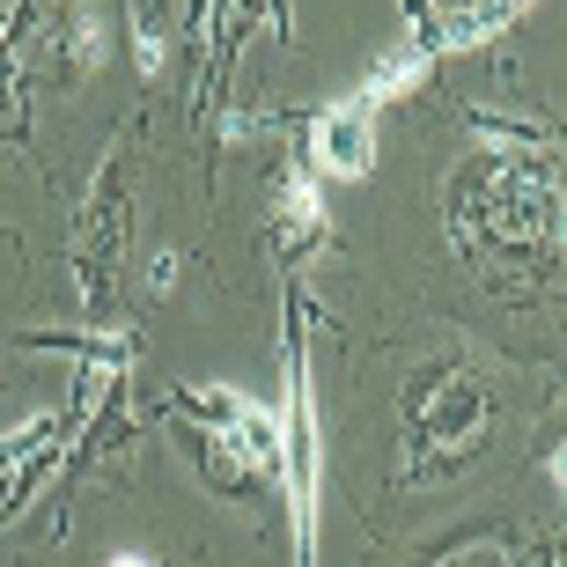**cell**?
I'll return each mask as SVG.
<instances>
[{
  "instance_id": "cell-1",
  "label": "cell",
  "mask_w": 567,
  "mask_h": 567,
  "mask_svg": "<svg viewBox=\"0 0 567 567\" xmlns=\"http://www.w3.org/2000/svg\"><path fill=\"white\" fill-rule=\"evenodd\" d=\"M450 236L486 274L546 280L567 258V185L530 147H486L450 177Z\"/></svg>"
},
{
  "instance_id": "cell-2",
  "label": "cell",
  "mask_w": 567,
  "mask_h": 567,
  "mask_svg": "<svg viewBox=\"0 0 567 567\" xmlns=\"http://www.w3.org/2000/svg\"><path fill=\"white\" fill-rule=\"evenodd\" d=\"M486 427H494V391L472 361L442 354L427 361L421 377L405 383V480L413 486H435L450 472L480 457Z\"/></svg>"
},
{
  "instance_id": "cell-3",
  "label": "cell",
  "mask_w": 567,
  "mask_h": 567,
  "mask_svg": "<svg viewBox=\"0 0 567 567\" xmlns=\"http://www.w3.org/2000/svg\"><path fill=\"white\" fill-rule=\"evenodd\" d=\"M177 405H185L192 421H207L214 442H221V450H236V464H244V472L280 464V421H274V413H258L251 399L214 391V383H192V391H177Z\"/></svg>"
},
{
  "instance_id": "cell-4",
  "label": "cell",
  "mask_w": 567,
  "mask_h": 567,
  "mask_svg": "<svg viewBox=\"0 0 567 567\" xmlns=\"http://www.w3.org/2000/svg\"><path fill=\"white\" fill-rule=\"evenodd\" d=\"M310 155H317V177H339V185L369 177L377 169V104H361V96L324 104L310 126Z\"/></svg>"
},
{
  "instance_id": "cell-5",
  "label": "cell",
  "mask_w": 567,
  "mask_h": 567,
  "mask_svg": "<svg viewBox=\"0 0 567 567\" xmlns=\"http://www.w3.org/2000/svg\"><path fill=\"white\" fill-rule=\"evenodd\" d=\"M52 464H60V421H52V413H22V421L0 435V524L38 494Z\"/></svg>"
},
{
  "instance_id": "cell-6",
  "label": "cell",
  "mask_w": 567,
  "mask_h": 567,
  "mask_svg": "<svg viewBox=\"0 0 567 567\" xmlns=\"http://www.w3.org/2000/svg\"><path fill=\"white\" fill-rule=\"evenodd\" d=\"M324 236V199H317V177L310 169H288L274 185V244L280 258H302Z\"/></svg>"
},
{
  "instance_id": "cell-7",
  "label": "cell",
  "mask_w": 567,
  "mask_h": 567,
  "mask_svg": "<svg viewBox=\"0 0 567 567\" xmlns=\"http://www.w3.org/2000/svg\"><path fill=\"white\" fill-rule=\"evenodd\" d=\"M524 8H530V0H464L457 16H450V22L435 30V44H442V52H464V44H486V38H502V30H508L516 16H524Z\"/></svg>"
},
{
  "instance_id": "cell-8",
  "label": "cell",
  "mask_w": 567,
  "mask_h": 567,
  "mask_svg": "<svg viewBox=\"0 0 567 567\" xmlns=\"http://www.w3.org/2000/svg\"><path fill=\"white\" fill-rule=\"evenodd\" d=\"M169 52L163 38V0H133V60H141V74H155Z\"/></svg>"
},
{
  "instance_id": "cell-9",
  "label": "cell",
  "mask_w": 567,
  "mask_h": 567,
  "mask_svg": "<svg viewBox=\"0 0 567 567\" xmlns=\"http://www.w3.org/2000/svg\"><path fill=\"white\" fill-rule=\"evenodd\" d=\"M30 22H44V0H16V8L0 16V89L16 82V52H22V44H30V38H22Z\"/></svg>"
},
{
  "instance_id": "cell-10",
  "label": "cell",
  "mask_w": 567,
  "mask_h": 567,
  "mask_svg": "<svg viewBox=\"0 0 567 567\" xmlns=\"http://www.w3.org/2000/svg\"><path fill=\"white\" fill-rule=\"evenodd\" d=\"M66 30H74V66H96L104 60V16H96V0H74V16H66Z\"/></svg>"
},
{
  "instance_id": "cell-11",
  "label": "cell",
  "mask_w": 567,
  "mask_h": 567,
  "mask_svg": "<svg viewBox=\"0 0 567 567\" xmlns=\"http://www.w3.org/2000/svg\"><path fill=\"white\" fill-rule=\"evenodd\" d=\"M546 472H553V486H560V494H567V435L553 442V457H546Z\"/></svg>"
},
{
  "instance_id": "cell-12",
  "label": "cell",
  "mask_w": 567,
  "mask_h": 567,
  "mask_svg": "<svg viewBox=\"0 0 567 567\" xmlns=\"http://www.w3.org/2000/svg\"><path fill=\"white\" fill-rule=\"evenodd\" d=\"M111 567H155V560H147V553H118V560H111Z\"/></svg>"
}]
</instances>
